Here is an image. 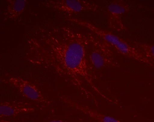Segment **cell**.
Segmentation results:
<instances>
[{
  "label": "cell",
  "instance_id": "obj_6",
  "mask_svg": "<svg viewBox=\"0 0 154 122\" xmlns=\"http://www.w3.org/2000/svg\"><path fill=\"white\" fill-rule=\"evenodd\" d=\"M41 4L45 8L69 15L77 14L87 11H96L98 8L96 4L81 0L48 1Z\"/></svg>",
  "mask_w": 154,
  "mask_h": 122
},
{
  "label": "cell",
  "instance_id": "obj_1",
  "mask_svg": "<svg viewBox=\"0 0 154 122\" xmlns=\"http://www.w3.org/2000/svg\"><path fill=\"white\" fill-rule=\"evenodd\" d=\"M88 31L63 26L43 30L27 42L25 58L30 63L53 71L84 93H100L88 66Z\"/></svg>",
  "mask_w": 154,
  "mask_h": 122
},
{
  "label": "cell",
  "instance_id": "obj_3",
  "mask_svg": "<svg viewBox=\"0 0 154 122\" xmlns=\"http://www.w3.org/2000/svg\"><path fill=\"white\" fill-rule=\"evenodd\" d=\"M67 18L69 21L84 27L106 42L119 56H123L147 65V61L139 47L138 42L123 39L111 31L99 28L91 23L80 19L75 18L72 16H68Z\"/></svg>",
  "mask_w": 154,
  "mask_h": 122
},
{
  "label": "cell",
  "instance_id": "obj_7",
  "mask_svg": "<svg viewBox=\"0 0 154 122\" xmlns=\"http://www.w3.org/2000/svg\"><path fill=\"white\" fill-rule=\"evenodd\" d=\"M44 109L32 102L5 101L0 105V120L12 118L20 115L30 114Z\"/></svg>",
  "mask_w": 154,
  "mask_h": 122
},
{
  "label": "cell",
  "instance_id": "obj_5",
  "mask_svg": "<svg viewBox=\"0 0 154 122\" xmlns=\"http://www.w3.org/2000/svg\"><path fill=\"white\" fill-rule=\"evenodd\" d=\"M59 101L63 108L67 110L75 111L85 115L93 121L99 122H120V119L116 118L102 113L87 105L79 102L67 95H59Z\"/></svg>",
  "mask_w": 154,
  "mask_h": 122
},
{
  "label": "cell",
  "instance_id": "obj_8",
  "mask_svg": "<svg viewBox=\"0 0 154 122\" xmlns=\"http://www.w3.org/2000/svg\"><path fill=\"white\" fill-rule=\"evenodd\" d=\"M129 9V5L122 0L112 1L109 4L107 13L109 27L111 30L119 32L127 31L122 21V17Z\"/></svg>",
  "mask_w": 154,
  "mask_h": 122
},
{
  "label": "cell",
  "instance_id": "obj_10",
  "mask_svg": "<svg viewBox=\"0 0 154 122\" xmlns=\"http://www.w3.org/2000/svg\"><path fill=\"white\" fill-rule=\"evenodd\" d=\"M139 47L143 56L146 60L147 65L151 68L154 67V45L139 43Z\"/></svg>",
  "mask_w": 154,
  "mask_h": 122
},
{
  "label": "cell",
  "instance_id": "obj_2",
  "mask_svg": "<svg viewBox=\"0 0 154 122\" xmlns=\"http://www.w3.org/2000/svg\"><path fill=\"white\" fill-rule=\"evenodd\" d=\"M88 32L89 39L87 50L88 64L91 74L96 83V80L98 79L104 70L120 67L118 59L119 56L106 42Z\"/></svg>",
  "mask_w": 154,
  "mask_h": 122
},
{
  "label": "cell",
  "instance_id": "obj_4",
  "mask_svg": "<svg viewBox=\"0 0 154 122\" xmlns=\"http://www.w3.org/2000/svg\"><path fill=\"white\" fill-rule=\"evenodd\" d=\"M4 83L16 89L24 98L40 105L44 109H49L53 102L37 85L30 81L19 77H9L4 79Z\"/></svg>",
  "mask_w": 154,
  "mask_h": 122
},
{
  "label": "cell",
  "instance_id": "obj_9",
  "mask_svg": "<svg viewBox=\"0 0 154 122\" xmlns=\"http://www.w3.org/2000/svg\"><path fill=\"white\" fill-rule=\"evenodd\" d=\"M6 9L4 13L5 21L16 20L23 14L26 7L28 1L26 0H8Z\"/></svg>",
  "mask_w": 154,
  "mask_h": 122
}]
</instances>
